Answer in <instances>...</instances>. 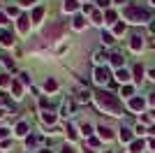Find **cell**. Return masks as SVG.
I'll list each match as a JSON object with an SVG mask.
<instances>
[{
	"label": "cell",
	"mask_w": 155,
	"mask_h": 153,
	"mask_svg": "<svg viewBox=\"0 0 155 153\" xmlns=\"http://www.w3.org/2000/svg\"><path fill=\"white\" fill-rule=\"evenodd\" d=\"M148 74H150V79H155V70H150V72H148Z\"/></svg>",
	"instance_id": "cell-20"
},
{
	"label": "cell",
	"mask_w": 155,
	"mask_h": 153,
	"mask_svg": "<svg viewBox=\"0 0 155 153\" xmlns=\"http://www.w3.org/2000/svg\"><path fill=\"white\" fill-rule=\"evenodd\" d=\"M0 42H2V44H12V35H9V32H2V35H0Z\"/></svg>",
	"instance_id": "cell-8"
},
{
	"label": "cell",
	"mask_w": 155,
	"mask_h": 153,
	"mask_svg": "<svg viewBox=\"0 0 155 153\" xmlns=\"http://www.w3.org/2000/svg\"><path fill=\"white\" fill-rule=\"evenodd\" d=\"M120 137H123V139H125V141H127V139H130V137H132V134H130V130H123V134H120Z\"/></svg>",
	"instance_id": "cell-19"
},
{
	"label": "cell",
	"mask_w": 155,
	"mask_h": 153,
	"mask_svg": "<svg viewBox=\"0 0 155 153\" xmlns=\"http://www.w3.org/2000/svg\"><path fill=\"white\" fill-rule=\"evenodd\" d=\"M118 79H120V81H127L130 76H127V72H125V70H120V72H118Z\"/></svg>",
	"instance_id": "cell-14"
},
{
	"label": "cell",
	"mask_w": 155,
	"mask_h": 153,
	"mask_svg": "<svg viewBox=\"0 0 155 153\" xmlns=\"http://www.w3.org/2000/svg\"><path fill=\"white\" fill-rule=\"evenodd\" d=\"M95 100H97V104H100L102 109L111 111L114 116H118V114H120V107H118V100H116L114 95H111V93H97V95H95Z\"/></svg>",
	"instance_id": "cell-1"
},
{
	"label": "cell",
	"mask_w": 155,
	"mask_h": 153,
	"mask_svg": "<svg viewBox=\"0 0 155 153\" xmlns=\"http://www.w3.org/2000/svg\"><path fill=\"white\" fill-rule=\"evenodd\" d=\"M130 107L134 109V111H139V109L143 107V100H141V97H134V100H130Z\"/></svg>",
	"instance_id": "cell-3"
},
{
	"label": "cell",
	"mask_w": 155,
	"mask_h": 153,
	"mask_svg": "<svg viewBox=\"0 0 155 153\" xmlns=\"http://www.w3.org/2000/svg\"><path fill=\"white\" fill-rule=\"evenodd\" d=\"M46 88L53 90V88H56V81H53V79H49V81H46Z\"/></svg>",
	"instance_id": "cell-16"
},
{
	"label": "cell",
	"mask_w": 155,
	"mask_h": 153,
	"mask_svg": "<svg viewBox=\"0 0 155 153\" xmlns=\"http://www.w3.org/2000/svg\"><path fill=\"white\" fill-rule=\"evenodd\" d=\"M153 2H155V0H153Z\"/></svg>",
	"instance_id": "cell-23"
},
{
	"label": "cell",
	"mask_w": 155,
	"mask_h": 153,
	"mask_svg": "<svg viewBox=\"0 0 155 153\" xmlns=\"http://www.w3.org/2000/svg\"><path fill=\"white\" fill-rule=\"evenodd\" d=\"M111 63L116 65V67H118V65H123V56H120V53H114V56H111Z\"/></svg>",
	"instance_id": "cell-7"
},
{
	"label": "cell",
	"mask_w": 155,
	"mask_h": 153,
	"mask_svg": "<svg viewBox=\"0 0 155 153\" xmlns=\"http://www.w3.org/2000/svg\"><path fill=\"white\" fill-rule=\"evenodd\" d=\"M150 102H153V104H155V93H153V95H150Z\"/></svg>",
	"instance_id": "cell-21"
},
{
	"label": "cell",
	"mask_w": 155,
	"mask_h": 153,
	"mask_svg": "<svg viewBox=\"0 0 155 153\" xmlns=\"http://www.w3.org/2000/svg\"><path fill=\"white\" fill-rule=\"evenodd\" d=\"M39 153H49V151H39Z\"/></svg>",
	"instance_id": "cell-22"
},
{
	"label": "cell",
	"mask_w": 155,
	"mask_h": 153,
	"mask_svg": "<svg viewBox=\"0 0 155 153\" xmlns=\"http://www.w3.org/2000/svg\"><path fill=\"white\" fill-rule=\"evenodd\" d=\"M125 16H127L130 21H134V23H146V21L150 19L148 9H143V7H127V9H125Z\"/></svg>",
	"instance_id": "cell-2"
},
{
	"label": "cell",
	"mask_w": 155,
	"mask_h": 153,
	"mask_svg": "<svg viewBox=\"0 0 155 153\" xmlns=\"http://www.w3.org/2000/svg\"><path fill=\"white\" fill-rule=\"evenodd\" d=\"M100 132H102V137H104V139H111V137H114L109 127H100Z\"/></svg>",
	"instance_id": "cell-11"
},
{
	"label": "cell",
	"mask_w": 155,
	"mask_h": 153,
	"mask_svg": "<svg viewBox=\"0 0 155 153\" xmlns=\"http://www.w3.org/2000/svg\"><path fill=\"white\" fill-rule=\"evenodd\" d=\"M123 30H125V25H123V23H116V32H118V35H120Z\"/></svg>",
	"instance_id": "cell-18"
},
{
	"label": "cell",
	"mask_w": 155,
	"mask_h": 153,
	"mask_svg": "<svg viewBox=\"0 0 155 153\" xmlns=\"http://www.w3.org/2000/svg\"><path fill=\"white\" fill-rule=\"evenodd\" d=\"M42 16H44V9H42V7H37V9H35V14H32V19H35V21H39Z\"/></svg>",
	"instance_id": "cell-10"
},
{
	"label": "cell",
	"mask_w": 155,
	"mask_h": 153,
	"mask_svg": "<svg viewBox=\"0 0 155 153\" xmlns=\"http://www.w3.org/2000/svg\"><path fill=\"white\" fill-rule=\"evenodd\" d=\"M65 9H67V12H74V9H77V0H65Z\"/></svg>",
	"instance_id": "cell-6"
},
{
	"label": "cell",
	"mask_w": 155,
	"mask_h": 153,
	"mask_svg": "<svg viewBox=\"0 0 155 153\" xmlns=\"http://www.w3.org/2000/svg\"><path fill=\"white\" fill-rule=\"evenodd\" d=\"M16 132H19V134H26V132H28L26 123H19V127H16Z\"/></svg>",
	"instance_id": "cell-12"
},
{
	"label": "cell",
	"mask_w": 155,
	"mask_h": 153,
	"mask_svg": "<svg viewBox=\"0 0 155 153\" xmlns=\"http://www.w3.org/2000/svg\"><path fill=\"white\" fill-rule=\"evenodd\" d=\"M74 25H77V28H84V19H81V16H79V19L74 21Z\"/></svg>",
	"instance_id": "cell-17"
},
{
	"label": "cell",
	"mask_w": 155,
	"mask_h": 153,
	"mask_svg": "<svg viewBox=\"0 0 155 153\" xmlns=\"http://www.w3.org/2000/svg\"><path fill=\"white\" fill-rule=\"evenodd\" d=\"M141 74H143V70L137 65V67H134V76H137V79H141Z\"/></svg>",
	"instance_id": "cell-15"
},
{
	"label": "cell",
	"mask_w": 155,
	"mask_h": 153,
	"mask_svg": "<svg viewBox=\"0 0 155 153\" xmlns=\"http://www.w3.org/2000/svg\"><path fill=\"white\" fill-rule=\"evenodd\" d=\"M95 81H107V70L97 67V70H95Z\"/></svg>",
	"instance_id": "cell-4"
},
{
	"label": "cell",
	"mask_w": 155,
	"mask_h": 153,
	"mask_svg": "<svg viewBox=\"0 0 155 153\" xmlns=\"http://www.w3.org/2000/svg\"><path fill=\"white\" fill-rule=\"evenodd\" d=\"M141 46H143V39L141 37H137V35H134V37H132V49H141Z\"/></svg>",
	"instance_id": "cell-5"
},
{
	"label": "cell",
	"mask_w": 155,
	"mask_h": 153,
	"mask_svg": "<svg viewBox=\"0 0 155 153\" xmlns=\"http://www.w3.org/2000/svg\"><path fill=\"white\" fill-rule=\"evenodd\" d=\"M19 30H21V32L28 30V19H26V16H23V19H19Z\"/></svg>",
	"instance_id": "cell-9"
},
{
	"label": "cell",
	"mask_w": 155,
	"mask_h": 153,
	"mask_svg": "<svg viewBox=\"0 0 155 153\" xmlns=\"http://www.w3.org/2000/svg\"><path fill=\"white\" fill-rule=\"evenodd\" d=\"M141 148H143V141H134V144H132V151H141Z\"/></svg>",
	"instance_id": "cell-13"
}]
</instances>
